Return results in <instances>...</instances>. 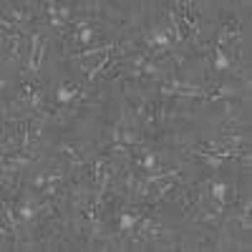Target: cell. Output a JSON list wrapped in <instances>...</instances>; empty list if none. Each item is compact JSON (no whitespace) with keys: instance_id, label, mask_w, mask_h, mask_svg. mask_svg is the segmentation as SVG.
Masks as SVG:
<instances>
[{"instance_id":"7a4b0ae2","label":"cell","mask_w":252,"mask_h":252,"mask_svg":"<svg viewBox=\"0 0 252 252\" xmlns=\"http://www.w3.org/2000/svg\"><path fill=\"white\" fill-rule=\"evenodd\" d=\"M61 154H63V159H68V166H73V169H81L86 164V159H83L76 144H61Z\"/></svg>"},{"instance_id":"3957f363","label":"cell","mask_w":252,"mask_h":252,"mask_svg":"<svg viewBox=\"0 0 252 252\" xmlns=\"http://www.w3.org/2000/svg\"><path fill=\"white\" fill-rule=\"evenodd\" d=\"M78 94H81L78 83H61L58 91H56V101H58V103H71Z\"/></svg>"},{"instance_id":"277c9868","label":"cell","mask_w":252,"mask_h":252,"mask_svg":"<svg viewBox=\"0 0 252 252\" xmlns=\"http://www.w3.org/2000/svg\"><path fill=\"white\" fill-rule=\"evenodd\" d=\"M139 222H141V212H136V209H131V212H121V217H119L121 232H134Z\"/></svg>"},{"instance_id":"6da1fadb","label":"cell","mask_w":252,"mask_h":252,"mask_svg":"<svg viewBox=\"0 0 252 252\" xmlns=\"http://www.w3.org/2000/svg\"><path fill=\"white\" fill-rule=\"evenodd\" d=\"M43 51H46V38L40 33H33L31 35V56H28V71L35 73L40 61H43Z\"/></svg>"},{"instance_id":"5b68a950","label":"cell","mask_w":252,"mask_h":252,"mask_svg":"<svg viewBox=\"0 0 252 252\" xmlns=\"http://www.w3.org/2000/svg\"><path fill=\"white\" fill-rule=\"evenodd\" d=\"M209 51H212V66H215L217 71H227V68H232V61H229V56H227V51H224V48L212 46Z\"/></svg>"},{"instance_id":"8992f818","label":"cell","mask_w":252,"mask_h":252,"mask_svg":"<svg viewBox=\"0 0 252 252\" xmlns=\"http://www.w3.org/2000/svg\"><path fill=\"white\" fill-rule=\"evenodd\" d=\"M212 199H215V204H227V184L224 182H215Z\"/></svg>"}]
</instances>
